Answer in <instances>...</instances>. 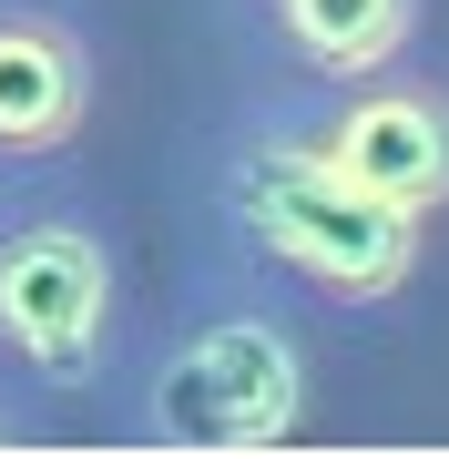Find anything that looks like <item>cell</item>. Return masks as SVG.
<instances>
[{
    "label": "cell",
    "instance_id": "obj_6",
    "mask_svg": "<svg viewBox=\"0 0 449 459\" xmlns=\"http://www.w3.org/2000/svg\"><path fill=\"white\" fill-rule=\"evenodd\" d=\"M286 82H358V72L409 62L419 41V0H225Z\"/></svg>",
    "mask_w": 449,
    "mask_h": 459
},
{
    "label": "cell",
    "instance_id": "obj_5",
    "mask_svg": "<svg viewBox=\"0 0 449 459\" xmlns=\"http://www.w3.org/2000/svg\"><path fill=\"white\" fill-rule=\"evenodd\" d=\"M102 51L72 0H0V174L62 164L92 133Z\"/></svg>",
    "mask_w": 449,
    "mask_h": 459
},
{
    "label": "cell",
    "instance_id": "obj_1",
    "mask_svg": "<svg viewBox=\"0 0 449 459\" xmlns=\"http://www.w3.org/2000/svg\"><path fill=\"white\" fill-rule=\"evenodd\" d=\"M194 195H204L215 255L266 265L307 307H388L429 255V214L367 195L286 102H246L204 133Z\"/></svg>",
    "mask_w": 449,
    "mask_h": 459
},
{
    "label": "cell",
    "instance_id": "obj_7",
    "mask_svg": "<svg viewBox=\"0 0 449 459\" xmlns=\"http://www.w3.org/2000/svg\"><path fill=\"white\" fill-rule=\"evenodd\" d=\"M41 439V419H31V388H11L0 377V449H31Z\"/></svg>",
    "mask_w": 449,
    "mask_h": 459
},
{
    "label": "cell",
    "instance_id": "obj_4",
    "mask_svg": "<svg viewBox=\"0 0 449 459\" xmlns=\"http://www.w3.org/2000/svg\"><path fill=\"white\" fill-rule=\"evenodd\" d=\"M286 113H297L367 195H388L409 214H439L449 204V82L388 62V72H358V82L286 92Z\"/></svg>",
    "mask_w": 449,
    "mask_h": 459
},
{
    "label": "cell",
    "instance_id": "obj_3",
    "mask_svg": "<svg viewBox=\"0 0 449 459\" xmlns=\"http://www.w3.org/2000/svg\"><path fill=\"white\" fill-rule=\"evenodd\" d=\"M134 347L123 225L62 164L0 174V377L31 398H102Z\"/></svg>",
    "mask_w": 449,
    "mask_h": 459
},
{
    "label": "cell",
    "instance_id": "obj_2",
    "mask_svg": "<svg viewBox=\"0 0 449 459\" xmlns=\"http://www.w3.org/2000/svg\"><path fill=\"white\" fill-rule=\"evenodd\" d=\"M113 398L153 449H276L307 429L316 347L297 316V286L225 255L174 296L153 327H134L113 368Z\"/></svg>",
    "mask_w": 449,
    "mask_h": 459
}]
</instances>
